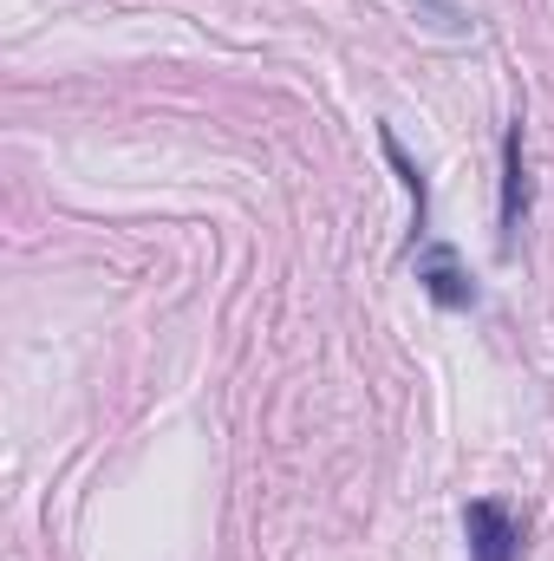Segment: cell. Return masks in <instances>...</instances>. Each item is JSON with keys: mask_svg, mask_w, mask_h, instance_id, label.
Wrapping results in <instances>:
<instances>
[{"mask_svg": "<svg viewBox=\"0 0 554 561\" xmlns=\"http://www.w3.org/2000/svg\"><path fill=\"white\" fill-rule=\"evenodd\" d=\"M522 209V138H509V222Z\"/></svg>", "mask_w": 554, "mask_h": 561, "instance_id": "cell-2", "label": "cell"}, {"mask_svg": "<svg viewBox=\"0 0 554 561\" xmlns=\"http://www.w3.org/2000/svg\"><path fill=\"white\" fill-rule=\"evenodd\" d=\"M470 542H476V561H516V523L496 503H476L470 510Z\"/></svg>", "mask_w": 554, "mask_h": 561, "instance_id": "cell-1", "label": "cell"}]
</instances>
